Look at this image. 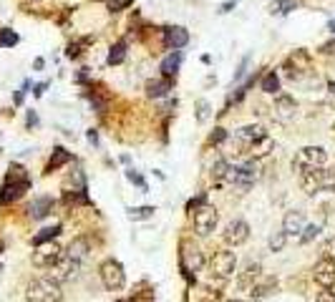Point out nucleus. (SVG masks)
<instances>
[{
  "label": "nucleus",
  "instance_id": "f257e3e1",
  "mask_svg": "<svg viewBox=\"0 0 335 302\" xmlns=\"http://www.w3.org/2000/svg\"><path fill=\"white\" fill-rule=\"evenodd\" d=\"M300 187L310 197H315L320 192H335V169H327V167L302 169L300 172Z\"/></svg>",
  "mask_w": 335,
  "mask_h": 302
},
{
  "label": "nucleus",
  "instance_id": "f03ea898",
  "mask_svg": "<svg viewBox=\"0 0 335 302\" xmlns=\"http://www.w3.org/2000/svg\"><path fill=\"white\" fill-rule=\"evenodd\" d=\"M31 189V179H28V172L21 167V164H13L6 182H3V189H0V204H11V202H18L26 192Z\"/></svg>",
  "mask_w": 335,
  "mask_h": 302
},
{
  "label": "nucleus",
  "instance_id": "7ed1b4c3",
  "mask_svg": "<svg viewBox=\"0 0 335 302\" xmlns=\"http://www.w3.org/2000/svg\"><path fill=\"white\" fill-rule=\"evenodd\" d=\"M26 299L28 302H61L63 299L61 282H56L53 277H36L26 287Z\"/></svg>",
  "mask_w": 335,
  "mask_h": 302
},
{
  "label": "nucleus",
  "instance_id": "20e7f679",
  "mask_svg": "<svg viewBox=\"0 0 335 302\" xmlns=\"http://www.w3.org/2000/svg\"><path fill=\"white\" fill-rule=\"evenodd\" d=\"M282 68L287 71V81L290 83H302V78L312 73V58H310V53L305 48H297L285 58Z\"/></svg>",
  "mask_w": 335,
  "mask_h": 302
},
{
  "label": "nucleus",
  "instance_id": "39448f33",
  "mask_svg": "<svg viewBox=\"0 0 335 302\" xmlns=\"http://www.w3.org/2000/svg\"><path fill=\"white\" fill-rule=\"evenodd\" d=\"M98 277H101V282H103V287H106L108 292H119V289L126 287V272H124V264H121L119 259H114V257H108V259L101 262V267H98Z\"/></svg>",
  "mask_w": 335,
  "mask_h": 302
},
{
  "label": "nucleus",
  "instance_id": "423d86ee",
  "mask_svg": "<svg viewBox=\"0 0 335 302\" xmlns=\"http://www.w3.org/2000/svg\"><path fill=\"white\" fill-rule=\"evenodd\" d=\"M192 224H194V234L209 237L219 224V212L214 207H209V204H202L199 209L192 212Z\"/></svg>",
  "mask_w": 335,
  "mask_h": 302
},
{
  "label": "nucleus",
  "instance_id": "0eeeda50",
  "mask_svg": "<svg viewBox=\"0 0 335 302\" xmlns=\"http://www.w3.org/2000/svg\"><path fill=\"white\" fill-rule=\"evenodd\" d=\"M327 164V151L322 146H302L297 154H295V162L292 167L297 172L302 169H315V167H325Z\"/></svg>",
  "mask_w": 335,
  "mask_h": 302
},
{
  "label": "nucleus",
  "instance_id": "6e6552de",
  "mask_svg": "<svg viewBox=\"0 0 335 302\" xmlns=\"http://www.w3.org/2000/svg\"><path fill=\"white\" fill-rule=\"evenodd\" d=\"M209 269H212V277L217 279H230L237 269V254L230 252V249H219L212 254L209 259Z\"/></svg>",
  "mask_w": 335,
  "mask_h": 302
},
{
  "label": "nucleus",
  "instance_id": "1a4fd4ad",
  "mask_svg": "<svg viewBox=\"0 0 335 302\" xmlns=\"http://www.w3.org/2000/svg\"><path fill=\"white\" fill-rule=\"evenodd\" d=\"M179 249H182V252H179V259H182L184 272H187V274L202 272V267H204V252H202L192 239H182V247H179Z\"/></svg>",
  "mask_w": 335,
  "mask_h": 302
},
{
  "label": "nucleus",
  "instance_id": "9d476101",
  "mask_svg": "<svg viewBox=\"0 0 335 302\" xmlns=\"http://www.w3.org/2000/svg\"><path fill=\"white\" fill-rule=\"evenodd\" d=\"M61 257H63V249H61L56 242H46V244H38V247H36L31 262H33V267H38V269H51Z\"/></svg>",
  "mask_w": 335,
  "mask_h": 302
},
{
  "label": "nucleus",
  "instance_id": "9b49d317",
  "mask_svg": "<svg viewBox=\"0 0 335 302\" xmlns=\"http://www.w3.org/2000/svg\"><path fill=\"white\" fill-rule=\"evenodd\" d=\"M222 239H225V244H230V247H242V244L250 239V224H247L245 219H232V222L225 227Z\"/></svg>",
  "mask_w": 335,
  "mask_h": 302
},
{
  "label": "nucleus",
  "instance_id": "f8f14e48",
  "mask_svg": "<svg viewBox=\"0 0 335 302\" xmlns=\"http://www.w3.org/2000/svg\"><path fill=\"white\" fill-rule=\"evenodd\" d=\"M51 269H53L51 277H53L56 282H71V279L78 277V272H81V262H76V259H71V257L63 254Z\"/></svg>",
  "mask_w": 335,
  "mask_h": 302
},
{
  "label": "nucleus",
  "instance_id": "ddd939ff",
  "mask_svg": "<svg viewBox=\"0 0 335 302\" xmlns=\"http://www.w3.org/2000/svg\"><path fill=\"white\" fill-rule=\"evenodd\" d=\"M272 113H275V118L282 121V123L292 121L295 113H297V103H295V98H292L290 93H277V96H275V103H272Z\"/></svg>",
  "mask_w": 335,
  "mask_h": 302
},
{
  "label": "nucleus",
  "instance_id": "4468645a",
  "mask_svg": "<svg viewBox=\"0 0 335 302\" xmlns=\"http://www.w3.org/2000/svg\"><path fill=\"white\" fill-rule=\"evenodd\" d=\"M305 224H307V219H305V212L302 209H290L282 217V232L287 237H300L302 229H305Z\"/></svg>",
  "mask_w": 335,
  "mask_h": 302
},
{
  "label": "nucleus",
  "instance_id": "2eb2a0df",
  "mask_svg": "<svg viewBox=\"0 0 335 302\" xmlns=\"http://www.w3.org/2000/svg\"><path fill=\"white\" fill-rule=\"evenodd\" d=\"M312 279L320 284V287H325V289H330L332 284H335V262L332 259H320L315 267H312Z\"/></svg>",
  "mask_w": 335,
  "mask_h": 302
},
{
  "label": "nucleus",
  "instance_id": "dca6fc26",
  "mask_svg": "<svg viewBox=\"0 0 335 302\" xmlns=\"http://www.w3.org/2000/svg\"><path fill=\"white\" fill-rule=\"evenodd\" d=\"M189 43V31L182 26H172V28H164V46L169 51H182Z\"/></svg>",
  "mask_w": 335,
  "mask_h": 302
},
{
  "label": "nucleus",
  "instance_id": "f3484780",
  "mask_svg": "<svg viewBox=\"0 0 335 302\" xmlns=\"http://www.w3.org/2000/svg\"><path fill=\"white\" fill-rule=\"evenodd\" d=\"M262 136H267V131H265V126H260V123H247V126H240V128L235 131V138H237L242 146H252V143L260 141Z\"/></svg>",
  "mask_w": 335,
  "mask_h": 302
},
{
  "label": "nucleus",
  "instance_id": "a211bd4d",
  "mask_svg": "<svg viewBox=\"0 0 335 302\" xmlns=\"http://www.w3.org/2000/svg\"><path fill=\"white\" fill-rule=\"evenodd\" d=\"M63 254L71 257V259H76V262H83V259L91 254V239H88V237H76V239L68 244V249H66Z\"/></svg>",
  "mask_w": 335,
  "mask_h": 302
},
{
  "label": "nucleus",
  "instance_id": "6ab92c4d",
  "mask_svg": "<svg viewBox=\"0 0 335 302\" xmlns=\"http://www.w3.org/2000/svg\"><path fill=\"white\" fill-rule=\"evenodd\" d=\"M53 207H56V199L53 197H36L31 202V207H28V214L33 219H43V217H48L53 212Z\"/></svg>",
  "mask_w": 335,
  "mask_h": 302
},
{
  "label": "nucleus",
  "instance_id": "aec40b11",
  "mask_svg": "<svg viewBox=\"0 0 335 302\" xmlns=\"http://www.w3.org/2000/svg\"><path fill=\"white\" fill-rule=\"evenodd\" d=\"M174 86H172V78H151V81H146V96L149 98H164L166 93H169Z\"/></svg>",
  "mask_w": 335,
  "mask_h": 302
},
{
  "label": "nucleus",
  "instance_id": "412c9836",
  "mask_svg": "<svg viewBox=\"0 0 335 302\" xmlns=\"http://www.w3.org/2000/svg\"><path fill=\"white\" fill-rule=\"evenodd\" d=\"M71 159H73V157H71V151H66L63 146H56V148H53V154H51V159H48V164H46V174L58 172V169L66 167Z\"/></svg>",
  "mask_w": 335,
  "mask_h": 302
},
{
  "label": "nucleus",
  "instance_id": "4be33fe9",
  "mask_svg": "<svg viewBox=\"0 0 335 302\" xmlns=\"http://www.w3.org/2000/svg\"><path fill=\"white\" fill-rule=\"evenodd\" d=\"M247 151H250V157L257 162V159H265V157H270L272 151H275V141L270 138V136H262L260 141H255L252 146H247Z\"/></svg>",
  "mask_w": 335,
  "mask_h": 302
},
{
  "label": "nucleus",
  "instance_id": "5701e85b",
  "mask_svg": "<svg viewBox=\"0 0 335 302\" xmlns=\"http://www.w3.org/2000/svg\"><path fill=\"white\" fill-rule=\"evenodd\" d=\"M182 61H184V53H182V51H172L169 56H166V58L161 61V73H164L166 78L177 76V73H179V66H182Z\"/></svg>",
  "mask_w": 335,
  "mask_h": 302
},
{
  "label": "nucleus",
  "instance_id": "b1692460",
  "mask_svg": "<svg viewBox=\"0 0 335 302\" xmlns=\"http://www.w3.org/2000/svg\"><path fill=\"white\" fill-rule=\"evenodd\" d=\"M275 287H277V282H275L272 277H265L262 282L255 279V282L250 284V294H252L255 299H262V297H267L270 292H275Z\"/></svg>",
  "mask_w": 335,
  "mask_h": 302
},
{
  "label": "nucleus",
  "instance_id": "393cba45",
  "mask_svg": "<svg viewBox=\"0 0 335 302\" xmlns=\"http://www.w3.org/2000/svg\"><path fill=\"white\" fill-rule=\"evenodd\" d=\"M63 189H66V192L86 189V174H83V169H73V172L66 177V182H63Z\"/></svg>",
  "mask_w": 335,
  "mask_h": 302
},
{
  "label": "nucleus",
  "instance_id": "a878e982",
  "mask_svg": "<svg viewBox=\"0 0 335 302\" xmlns=\"http://www.w3.org/2000/svg\"><path fill=\"white\" fill-rule=\"evenodd\" d=\"M126 41H119V43H114L111 48H108V58H106V63L108 66H119V63H124L126 61Z\"/></svg>",
  "mask_w": 335,
  "mask_h": 302
},
{
  "label": "nucleus",
  "instance_id": "bb28decb",
  "mask_svg": "<svg viewBox=\"0 0 335 302\" xmlns=\"http://www.w3.org/2000/svg\"><path fill=\"white\" fill-rule=\"evenodd\" d=\"M227 172H230V162H227V159H217V162L212 164V169H209V177H212L214 184H222V182L227 179Z\"/></svg>",
  "mask_w": 335,
  "mask_h": 302
},
{
  "label": "nucleus",
  "instance_id": "cd10ccee",
  "mask_svg": "<svg viewBox=\"0 0 335 302\" xmlns=\"http://www.w3.org/2000/svg\"><path fill=\"white\" fill-rule=\"evenodd\" d=\"M61 234V224H53V227H46V229H41L36 237H33V247H38V244H46V242H53L56 237Z\"/></svg>",
  "mask_w": 335,
  "mask_h": 302
},
{
  "label": "nucleus",
  "instance_id": "c85d7f7f",
  "mask_svg": "<svg viewBox=\"0 0 335 302\" xmlns=\"http://www.w3.org/2000/svg\"><path fill=\"white\" fill-rule=\"evenodd\" d=\"M260 88H262L265 93H280V76H277L275 71H267L265 78L260 81Z\"/></svg>",
  "mask_w": 335,
  "mask_h": 302
},
{
  "label": "nucleus",
  "instance_id": "c756f323",
  "mask_svg": "<svg viewBox=\"0 0 335 302\" xmlns=\"http://www.w3.org/2000/svg\"><path fill=\"white\" fill-rule=\"evenodd\" d=\"M154 212H156V209L149 207V204H146V207H131V209L126 212V217H129L131 222H146V219L154 217Z\"/></svg>",
  "mask_w": 335,
  "mask_h": 302
},
{
  "label": "nucleus",
  "instance_id": "7c9ffc66",
  "mask_svg": "<svg viewBox=\"0 0 335 302\" xmlns=\"http://www.w3.org/2000/svg\"><path fill=\"white\" fill-rule=\"evenodd\" d=\"M194 116H197V123H207L209 116H212V103L207 98H199L194 103Z\"/></svg>",
  "mask_w": 335,
  "mask_h": 302
},
{
  "label": "nucleus",
  "instance_id": "2f4dec72",
  "mask_svg": "<svg viewBox=\"0 0 335 302\" xmlns=\"http://www.w3.org/2000/svg\"><path fill=\"white\" fill-rule=\"evenodd\" d=\"M285 244H287V234L280 229V232H272L270 234V239H267V249L272 252V254H277V252H282L285 249Z\"/></svg>",
  "mask_w": 335,
  "mask_h": 302
},
{
  "label": "nucleus",
  "instance_id": "473e14b6",
  "mask_svg": "<svg viewBox=\"0 0 335 302\" xmlns=\"http://www.w3.org/2000/svg\"><path fill=\"white\" fill-rule=\"evenodd\" d=\"M320 232H322L320 224H305V229H302V234H300V244H310L312 239L320 237Z\"/></svg>",
  "mask_w": 335,
  "mask_h": 302
},
{
  "label": "nucleus",
  "instance_id": "72a5a7b5",
  "mask_svg": "<svg viewBox=\"0 0 335 302\" xmlns=\"http://www.w3.org/2000/svg\"><path fill=\"white\" fill-rule=\"evenodd\" d=\"M18 43V33L11 31V28H3L0 31V48H13Z\"/></svg>",
  "mask_w": 335,
  "mask_h": 302
},
{
  "label": "nucleus",
  "instance_id": "f704fd0d",
  "mask_svg": "<svg viewBox=\"0 0 335 302\" xmlns=\"http://www.w3.org/2000/svg\"><path fill=\"white\" fill-rule=\"evenodd\" d=\"M126 179H129L131 184H136L141 192H146V189H149V187H146V182H144V177H141L136 169H126Z\"/></svg>",
  "mask_w": 335,
  "mask_h": 302
},
{
  "label": "nucleus",
  "instance_id": "c9c22d12",
  "mask_svg": "<svg viewBox=\"0 0 335 302\" xmlns=\"http://www.w3.org/2000/svg\"><path fill=\"white\" fill-rule=\"evenodd\" d=\"M272 13H280V16H285V13H290V11H295V3L292 0H275L272 3Z\"/></svg>",
  "mask_w": 335,
  "mask_h": 302
},
{
  "label": "nucleus",
  "instance_id": "e433bc0d",
  "mask_svg": "<svg viewBox=\"0 0 335 302\" xmlns=\"http://www.w3.org/2000/svg\"><path fill=\"white\" fill-rule=\"evenodd\" d=\"M250 61H252V56H245L242 61H240V66H237V71H235V83H240L245 76H247V68H250Z\"/></svg>",
  "mask_w": 335,
  "mask_h": 302
},
{
  "label": "nucleus",
  "instance_id": "4c0bfd02",
  "mask_svg": "<svg viewBox=\"0 0 335 302\" xmlns=\"http://www.w3.org/2000/svg\"><path fill=\"white\" fill-rule=\"evenodd\" d=\"M88 41H91V38H83V41H76V43H71V46H68V51H66V56H68V58H78V56L83 53L81 48H83Z\"/></svg>",
  "mask_w": 335,
  "mask_h": 302
},
{
  "label": "nucleus",
  "instance_id": "58836bf2",
  "mask_svg": "<svg viewBox=\"0 0 335 302\" xmlns=\"http://www.w3.org/2000/svg\"><path fill=\"white\" fill-rule=\"evenodd\" d=\"M131 3H134V0H111V3H108V11H111V13H121V11H126Z\"/></svg>",
  "mask_w": 335,
  "mask_h": 302
},
{
  "label": "nucleus",
  "instance_id": "ea45409f",
  "mask_svg": "<svg viewBox=\"0 0 335 302\" xmlns=\"http://www.w3.org/2000/svg\"><path fill=\"white\" fill-rule=\"evenodd\" d=\"M225 138H227V131H225V128H219V126L209 133V143H222Z\"/></svg>",
  "mask_w": 335,
  "mask_h": 302
},
{
  "label": "nucleus",
  "instance_id": "a19ab883",
  "mask_svg": "<svg viewBox=\"0 0 335 302\" xmlns=\"http://www.w3.org/2000/svg\"><path fill=\"white\" fill-rule=\"evenodd\" d=\"M204 202H207V197H204V194H199L197 199H189V202H187V212L192 214V212H194V209H199Z\"/></svg>",
  "mask_w": 335,
  "mask_h": 302
},
{
  "label": "nucleus",
  "instance_id": "79ce46f5",
  "mask_svg": "<svg viewBox=\"0 0 335 302\" xmlns=\"http://www.w3.org/2000/svg\"><path fill=\"white\" fill-rule=\"evenodd\" d=\"M320 53H322V56H335V38L327 41V43H322V46H320Z\"/></svg>",
  "mask_w": 335,
  "mask_h": 302
},
{
  "label": "nucleus",
  "instance_id": "37998d69",
  "mask_svg": "<svg viewBox=\"0 0 335 302\" xmlns=\"http://www.w3.org/2000/svg\"><path fill=\"white\" fill-rule=\"evenodd\" d=\"M28 128H33V126H38V116H36V111H28Z\"/></svg>",
  "mask_w": 335,
  "mask_h": 302
},
{
  "label": "nucleus",
  "instance_id": "c03bdc74",
  "mask_svg": "<svg viewBox=\"0 0 335 302\" xmlns=\"http://www.w3.org/2000/svg\"><path fill=\"white\" fill-rule=\"evenodd\" d=\"M235 6H237V0H227V3H225V6L219 8V13H230V11H232Z\"/></svg>",
  "mask_w": 335,
  "mask_h": 302
},
{
  "label": "nucleus",
  "instance_id": "a18cd8bd",
  "mask_svg": "<svg viewBox=\"0 0 335 302\" xmlns=\"http://www.w3.org/2000/svg\"><path fill=\"white\" fill-rule=\"evenodd\" d=\"M86 136H88V141H91V143H98V131H96V128H88V133H86Z\"/></svg>",
  "mask_w": 335,
  "mask_h": 302
},
{
  "label": "nucleus",
  "instance_id": "49530a36",
  "mask_svg": "<svg viewBox=\"0 0 335 302\" xmlns=\"http://www.w3.org/2000/svg\"><path fill=\"white\" fill-rule=\"evenodd\" d=\"M46 88H48V83H38L33 93H36V96H43V91H46Z\"/></svg>",
  "mask_w": 335,
  "mask_h": 302
},
{
  "label": "nucleus",
  "instance_id": "de8ad7c7",
  "mask_svg": "<svg viewBox=\"0 0 335 302\" xmlns=\"http://www.w3.org/2000/svg\"><path fill=\"white\" fill-rule=\"evenodd\" d=\"M327 91H330V96L335 98V81H330V83H327Z\"/></svg>",
  "mask_w": 335,
  "mask_h": 302
},
{
  "label": "nucleus",
  "instance_id": "09e8293b",
  "mask_svg": "<svg viewBox=\"0 0 335 302\" xmlns=\"http://www.w3.org/2000/svg\"><path fill=\"white\" fill-rule=\"evenodd\" d=\"M327 31H330V33H335V21H327Z\"/></svg>",
  "mask_w": 335,
  "mask_h": 302
},
{
  "label": "nucleus",
  "instance_id": "8fccbe9b",
  "mask_svg": "<svg viewBox=\"0 0 335 302\" xmlns=\"http://www.w3.org/2000/svg\"><path fill=\"white\" fill-rule=\"evenodd\" d=\"M0 274H3V264H0Z\"/></svg>",
  "mask_w": 335,
  "mask_h": 302
},
{
  "label": "nucleus",
  "instance_id": "3c124183",
  "mask_svg": "<svg viewBox=\"0 0 335 302\" xmlns=\"http://www.w3.org/2000/svg\"><path fill=\"white\" fill-rule=\"evenodd\" d=\"M230 302H240V299H230Z\"/></svg>",
  "mask_w": 335,
  "mask_h": 302
},
{
  "label": "nucleus",
  "instance_id": "603ef678",
  "mask_svg": "<svg viewBox=\"0 0 335 302\" xmlns=\"http://www.w3.org/2000/svg\"><path fill=\"white\" fill-rule=\"evenodd\" d=\"M0 252H3V244H0Z\"/></svg>",
  "mask_w": 335,
  "mask_h": 302
}]
</instances>
